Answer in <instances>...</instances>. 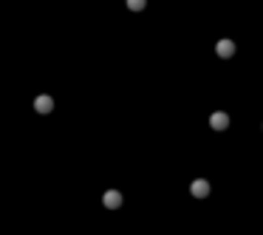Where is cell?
Segmentation results:
<instances>
[{
  "mask_svg": "<svg viewBox=\"0 0 263 235\" xmlns=\"http://www.w3.org/2000/svg\"><path fill=\"white\" fill-rule=\"evenodd\" d=\"M105 204L111 207V210H116V207L122 204V196H119V193H108V196H105Z\"/></svg>",
  "mask_w": 263,
  "mask_h": 235,
  "instance_id": "5",
  "label": "cell"
},
{
  "mask_svg": "<svg viewBox=\"0 0 263 235\" xmlns=\"http://www.w3.org/2000/svg\"><path fill=\"white\" fill-rule=\"evenodd\" d=\"M209 193V184H206L204 178H198L195 184H192V196H206Z\"/></svg>",
  "mask_w": 263,
  "mask_h": 235,
  "instance_id": "3",
  "label": "cell"
},
{
  "mask_svg": "<svg viewBox=\"0 0 263 235\" xmlns=\"http://www.w3.org/2000/svg\"><path fill=\"white\" fill-rule=\"evenodd\" d=\"M34 105H37V111H40V114H48V111H51V105H54V102H51L48 97H40V100H37Z\"/></svg>",
  "mask_w": 263,
  "mask_h": 235,
  "instance_id": "4",
  "label": "cell"
},
{
  "mask_svg": "<svg viewBox=\"0 0 263 235\" xmlns=\"http://www.w3.org/2000/svg\"><path fill=\"white\" fill-rule=\"evenodd\" d=\"M144 3H147V0H128V6L136 9V12H139V9H144Z\"/></svg>",
  "mask_w": 263,
  "mask_h": 235,
  "instance_id": "6",
  "label": "cell"
},
{
  "mask_svg": "<svg viewBox=\"0 0 263 235\" xmlns=\"http://www.w3.org/2000/svg\"><path fill=\"white\" fill-rule=\"evenodd\" d=\"M218 54H221V57H232V54H235V43H232V40H221V43H218Z\"/></svg>",
  "mask_w": 263,
  "mask_h": 235,
  "instance_id": "1",
  "label": "cell"
},
{
  "mask_svg": "<svg viewBox=\"0 0 263 235\" xmlns=\"http://www.w3.org/2000/svg\"><path fill=\"white\" fill-rule=\"evenodd\" d=\"M209 125H213L215 130L227 128V114H221V111H218V114H213V116H209Z\"/></svg>",
  "mask_w": 263,
  "mask_h": 235,
  "instance_id": "2",
  "label": "cell"
}]
</instances>
